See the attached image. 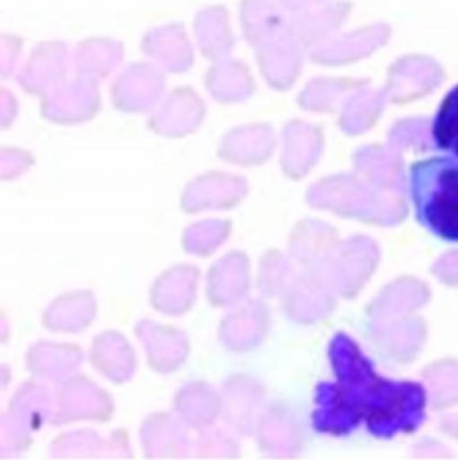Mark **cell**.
Segmentation results:
<instances>
[{
    "label": "cell",
    "instance_id": "3957f363",
    "mask_svg": "<svg viewBox=\"0 0 458 460\" xmlns=\"http://www.w3.org/2000/svg\"><path fill=\"white\" fill-rule=\"evenodd\" d=\"M434 146L458 158V84L446 93L432 124Z\"/></svg>",
    "mask_w": 458,
    "mask_h": 460
},
{
    "label": "cell",
    "instance_id": "7a4b0ae2",
    "mask_svg": "<svg viewBox=\"0 0 458 460\" xmlns=\"http://www.w3.org/2000/svg\"><path fill=\"white\" fill-rule=\"evenodd\" d=\"M416 217L434 236L458 243V158L434 156L410 167Z\"/></svg>",
    "mask_w": 458,
    "mask_h": 460
},
{
    "label": "cell",
    "instance_id": "6da1fadb",
    "mask_svg": "<svg viewBox=\"0 0 458 460\" xmlns=\"http://www.w3.org/2000/svg\"><path fill=\"white\" fill-rule=\"evenodd\" d=\"M344 364L349 373H339L346 385V398L351 403L349 429L366 421L371 434L394 438L416 432L425 421L427 391L416 382H394L376 375L373 366L360 351L342 337Z\"/></svg>",
    "mask_w": 458,
    "mask_h": 460
}]
</instances>
